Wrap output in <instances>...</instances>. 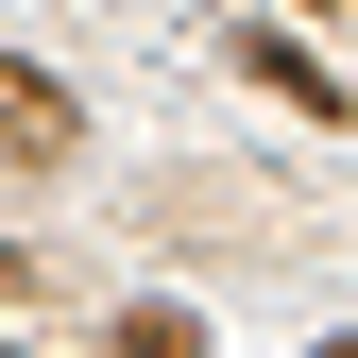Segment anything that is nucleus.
Masks as SVG:
<instances>
[{"label":"nucleus","mask_w":358,"mask_h":358,"mask_svg":"<svg viewBox=\"0 0 358 358\" xmlns=\"http://www.w3.org/2000/svg\"><path fill=\"white\" fill-rule=\"evenodd\" d=\"M0 154H69V103H52L34 69H0Z\"/></svg>","instance_id":"obj_1"}]
</instances>
